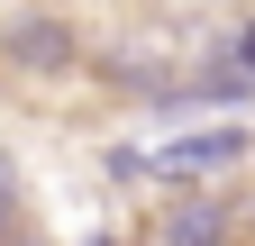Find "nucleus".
Returning a JSON list of instances; mask_svg holds the SVG:
<instances>
[{"mask_svg": "<svg viewBox=\"0 0 255 246\" xmlns=\"http://www.w3.org/2000/svg\"><path fill=\"white\" fill-rule=\"evenodd\" d=\"M246 155V128H201V137H173L164 155H146V173H228Z\"/></svg>", "mask_w": 255, "mask_h": 246, "instance_id": "1", "label": "nucleus"}, {"mask_svg": "<svg viewBox=\"0 0 255 246\" xmlns=\"http://www.w3.org/2000/svg\"><path fill=\"white\" fill-rule=\"evenodd\" d=\"M9 64H27V73H55V64H73V37H64V27H46V18H27L18 37H9Z\"/></svg>", "mask_w": 255, "mask_h": 246, "instance_id": "2", "label": "nucleus"}, {"mask_svg": "<svg viewBox=\"0 0 255 246\" xmlns=\"http://www.w3.org/2000/svg\"><path fill=\"white\" fill-rule=\"evenodd\" d=\"M219 228H228V219H219L210 201H191V210H173V219H164V237H182V246H201V237H219Z\"/></svg>", "mask_w": 255, "mask_h": 246, "instance_id": "3", "label": "nucleus"}, {"mask_svg": "<svg viewBox=\"0 0 255 246\" xmlns=\"http://www.w3.org/2000/svg\"><path fill=\"white\" fill-rule=\"evenodd\" d=\"M237 64H246V73H255V27H237Z\"/></svg>", "mask_w": 255, "mask_h": 246, "instance_id": "4", "label": "nucleus"}, {"mask_svg": "<svg viewBox=\"0 0 255 246\" xmlns=\"http://www.w3.org/2000/svg\"><path fill=\"white\" fill-rule=\"evenodd\" d=\"M0 228H18V210H9V173H0Z\"/></svg>", "mask_w": 255, "mask_h": 246, "instance_id": "5", "label": "nucleus"}]
</instances>
